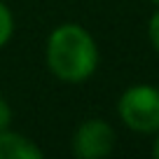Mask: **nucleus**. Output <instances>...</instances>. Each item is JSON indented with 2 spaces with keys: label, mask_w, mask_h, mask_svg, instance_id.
Masks as SVG:
<instances>
[{
  "label": "nucleus",
  "mask_w": 159,
  "mask_h": 159,
  "mask_svg": "<svg viewBox=\"0 0 159 159\" xmlns=\"http://www.w3.org/2000/svg\"><path fill=\"white\" fill-rule=\"evenodd\" d=\"M148 33H150V42H152V47L159 52V12L152 16V19H150Z\"/></svg>",
  "instance_id": "0eeeda50"
},
{
  "label": "nucleus",
  "mask_w": 159,
  "mask_h": 159,
  "mask_svg": "<svg viewBox=\"0 0 159 159\" xmlns=\"http://www.w3.org/2000/svg\"><path fill=\"white\" fill-rule=\"evenodd\" d=\"M152 154L159 159V136H157V140H154V145H152Z\"/></svg>",
  "instance_id": "6e6552de"
},
{
  "label": "nucleus",
  "mask_w": 159,
  "mask_h": 159,
  "mask_svg": "<svg viewBox=\"0 0 159 159\" xmlns=\"http://www.w3.org/2000/svg\"><path fill=\"white\" fill-rule=\"evenodd\" d=\"M10 122H12V108L5 101V96H0V131L10 129Z\"/></svg>",
  "instance_id": "423d86ee"
},
{
  "label": "nucleus",
  "mask_w": 159,
  "mask_h": 159,
  "mask_svg": "<svg viewBox=\"0 0 159 159\" xmlns=\"http://www.w3.org/2000/svg\"><path fill=\"white\" fill-rule=\"evenodd\" d=\"M0 159H42V150L16 131H0Z\"/></svg>",
  "instance_id": "20e7f679"
},
{
  "label": "nucleus",
  "mask_w": 159,
  "mask_h": 159,
  "mask_svg": "<svg viewBox=\"0 0 159 159\" xmlns=\"http://www.w3.org/2000/svg\"><path fill=\"white\" fill-rule=\"evenodd\" d=\"M152 2H154V5H159V0H152Z\"/></svg>",
  "instance_id": "1a4fd4ad"
},
{
  "label": "nucleus",
  "mask_w": 159,
  "mask_h": 159,
  "mask_svg": "<svg viewBox=\"0 0 159 159\" xmlns=\"http://www.w3.org/2000/svg\"><path fill=\"white\" fill-rule=\"evenodd\" d=\"M47 66L63 82H84L98 66V47L80 24H61L47 40Z\"/></svg>",
  "instance_id": "f257e3e1"
},
{
  "label": "nucleus",
  "mask_w": 159,
  "mask_h": 159,
  "mask_svg": "<svg viewBox=\"0 0 159 159\" xmlns=\"http://www.w3.org/2000/svg\"><path fill=\"white\" fill-rule=\"evenodd\" d=\"M115 148V131L103 119H87L73 136V154L80 159L108 157Z\"/></svg>",
  "instance_id": "7ed1b4c3"
},
{
  "label": "nucleus",
  "mask_w": 159,
  "mask_h": 159,
  "mask_svg": "<svg viewBox=\"0 0 159 159\" xmlns=\"http://www.w3.org/2000/svg\"><path fill=\"white\" fill-rule=\"evenodd\" d=\"M117 112L129 129L138 134L159 131V89L150 84H136L122 94Z\"/></svg>",
  "instance_id": "f03ea898"
},
{
  "label": "nucleus",
  "mask_w": 159,
  "mask_h": 159,
  "mask_svg": "<svg viewBox=\"0 0 159 159\" xmlns=\"http://www.w3.org/2000/svg\"><path fill=\"white\" fill-rule=\"evenodd\" d=\"M12 33H14V19H12V12L5 2H0V49L10 42Z\"/></svg>",
  "instance_id": "39448f33"
}]
</instances>
